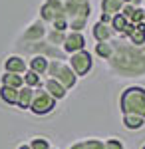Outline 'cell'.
Listing matches in <instances>:
<instances>
[{"mask_svg":"<svg viewBox=\"0 0 145 149\" xmlns=\"http://www.w3.org/2000/svg\"><path fill=\"white\" fill-rule=\"evenodd\" d=\"M119 105H121L123 115H141L145 117V88H127L123 90L121 97H119Z\"/></svg>","mask_w":145,"mask_h":149,"instance_id":"cell-1","label":"cell"},{"mask_svg":"<svg viewBox=\"0 0 145 149\" xmlns=\"http://www.w3.org/2000/svg\"><path fill=\"white\" fill-rule=\"evenodd\" d=\"M54 107H56V100L46 92V90H42V88H36L34 90L30 111H34L36 115H46V113H50V111H54Z\"/></svg>","mask_w":145,"mask_h":149,"instance_id":"cell-2","label":"cell"},{"mask_svg":"<svg viewBox=\"0 0 145 149\" xmlns=\"http://www.w3.org/2000/svg\"><path fill=\"white\" fill-rule=\"evenodd\" d=\"M70 66H72V70H74L76 76H86L89 70H91V56H89L88 52L79 50V52H76V54L72 56Z\"/></svg>","mask_w":145,"mask_h":149,"instance_id":"cell-3","label":"cell"},{"mask_svg":"<svg viewBox=\"0 0 145 149\" xmlns=\"http://www.w3.org/2000/svg\"><path fill=\"white\" fill-rule=\"evenodd\" d=\"M44 90L50 93V95H52L56 102L68 95V90H66V88H64V86H62V84H60L58 80H54V78H50V80L46 81V88H44Z\"/></svg>","mask_w":145,"mask_h":149,"instance_id":"cell-4","label":"cell"},{"mask_svg":"<svg viewBox=\"0 0 145 149\" xmlns=\"http://www.w3.org/2000/svg\"><path fill=\"white\" fill-rule=\"evenodd\" d=\"M4 68L8 74H26V62L18 56H10L4 62Z\"/></svg>","mask_w":145,"mask_h":149,"instance_id":"cell-5","label":"cell"},{"mask_svg":"<svg viewBox=\"0 0 145 149\" xmlns=\"http://www.w3.org/2000/svg\"><path fill=\"white\" fill-rule=\"evenodd\" d=\"M32 95H34V90L32 88H20L18 90V107L20 109H30V103H32Z\"/></svg>","mask_w":145,"mask_h":149,"instance_id":"cell-6","label":"cell"},{"mask_svg":"<svg viewBox=\"0 0 145 149\" xmlns=\"http://www.w3.org/2000/svg\"><path fill=\"white\" fill-rule=\"evenodd\" d=\"M2 86L20 90V88H24V80H22V76H18V74H8V72H6V74L2 76Z\"/></svg>","mask_w":145,"mask_h":149,"instance_id":"cell-7","label":"cell"},{"mask_svg":"<svg viewBox=\"0 0 145 149\" xmlns=\"http://www.w3.org/2000/svg\"><path fill=\"white\" fill-rule=\"evenodd\" d=\"M123 125L127 127V129H141V127L145 125V117H141V115H123Z\"/></svg>","mask_w":145,"mask_h":149,"instance_id":"cell-8","label":"cell"},{"mask_svg":"<svg viewBox=\"0 0 145 149\" xmlns=\"http://www.w3.org/2000/svg\"><path fill=\"white\" fill-rule=\"evenodd\" d=\"M0 97H2V102L10 103V105H16V103H18V90L2 86V88H0Z\"/></svg>","mask_w":145,"mask_h":149,"instance_id":"cell-9","label":"cell"},{"mask_svg":"<svg viewBox=\"0 0 145 149\" xmlns=\"http://www.w3.org/2000/svg\"><path fill=\"white\" fill-rule=\"evenodd\" d=\"M48 66H50V64H48V60H46V58H42V56H38V58H34V60H32L30 70H32V72H36V74L40 76V74H46V72H48Z\"/></svg>","mask_w":145,"mask_h":149,"instance_id":"cell-10","label":"cell"},{"mask_svg":"<svg viewBox=\"0 0 145 149\" xmlns=\"http://www.w3.org/2000/svg\"><path fill=\"white\" fill-rule=\"evenodd\" d=\"M24 86H26V88H40V84H42V81H40V76H38V74H36V72H32V70H30V72H26V74H24Z\"/></svg>","mask_w":145,"mask_h":149,"instance_id":"cell-11","label":"cell"},{"mask_svg":"<svg viewBox=\"0 0 145 149\" xmlns=\"http://www.w3.org/2000/svg\"><path fill=\"white\" fill-rule=\"evenodd\" d=\"M28 145H30V149H52L48 137H34Z\"/></svg>","mask_w":145,"mask_h":149,"instance_id":"cell-12","label":"cell"},{"mask_svg":"<svg viewBox=\"0 0 145 149\" xmlns=\"http://www.w3.org/2000/svg\"><path fill=\"white\" fill-rule=\"evenodd\" d=\"M84 147L86 149H105V141H100V139H86V141H84Z\"/></svg>","mask_w":145,"mask_h":149,"instance_id":"cell-13","label":"cell"},{"mask_svg":"<svg viewBox=\"0 0 145 149\" xmlns=\"http://www.w3.org/2000/svg\"><path fill=\"white\" fill-rule=\"evenodd\" d=\"M105 149H123V143L119 139H107L105 141Z\"/></svg>","mask_w":145,"mask_h":149,"instance_id":"cell-14","label":"cell"},{"mask_svg":"<svg viewBox=\"0 0 145 149\" xmlns=\"http://www.w3.org/2000/svg\"><path fill=\"white\" fill-rule=\"evenodd\" d=\"M70 149H86V147H84V141H78V143H74Z\"/></svg>","mask_w":145,"mask_h":149,"instance_id":"cell-15","label":"cell"},{"mask_svg":"<svg viewBox=\"0 0 145 149\" xmlns=\"http://www.w3.org/2000/svg\"><path fill=\"white\" fill-rule=\"evenodd\" d=\"M16 149H30V145H28V143H22V145H18Z\"/></svg>","mask_w":145,"mask_h":149,"instance_id":"cell-16","label":"cell"},{"mask_svg":"<svg viewBox=\"0 0 145 149\" xmlns=\"http://www.w3.org/2000/svg\"><path fill=\"white\" fill-rule=\"evenodd\" d=\"M139 149H145V143H143V145H141V147H139Z\"/></svg>","mask_w":145,"mask_h":149,"instance_id":"cell-17","label":"cell"},{"mask_svg":"<svg viewBox=\"0 0 145 149\" xmlns=\"http://www.w3.org/2000/svg\"><path fill=\"white\" fill-rule=\"evenodd\" d=\"M52 149H54V147H52Z\"/></svg>","mask_w":145,"mask_h":149,"instance_id":"cell-18","label":"cell"}]
</instances>
